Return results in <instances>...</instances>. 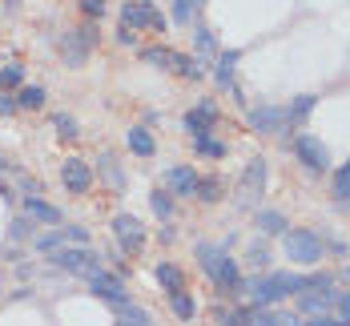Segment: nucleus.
Returning a JSON list of instances; mask_svg holds the SVG:
<instances>
[{
    "label": "nucleus",
    "mask_w": 350,
    "mask_h": 326,
    "mask_svg": "<svg viewBox=\"0 0 350 326\" xmlns=\"http://www.w3.org/2000/svg\"><path fill=\"white\" fill-rule=\"evenodd\" d=\"M193 254H198V266L210 274V282L217 290H226V294H234V290H238V282H242V270H238V262L221 250V246L198 242V246H193Z\"/></svg>",
    "instance_id": "obj_1"
},
{
    "label": "nucleus",
    "mask_w": 350,
    "mask_h": 326,
    "mask_svg": "<svg viewBox=\"0 0 350 326\" xmlns=\"http://www.w3.org/2000/svg\"><path fill=\"white\" fill-rule=\"evenodd\" d=\"M282 250H286L290 262H298V266H318L326 246H322V238L310 234V230H286L282 234Z\"/></svg>",
    "instance_id": "obj_2"
},
{
    "label": "nucleus",
    "mask_w": 350,
    "mask_h": 326,
    "mask_svg": "<svg viewBox=\"0 0 350 326\" xmlns=\"http://www.w3.org/2000/svg\"><path fill=\"white\" fill-rule=\"evenodd\" d=\"M49 262L57 266V270H65V274H89V270H97L101 266V254H93L89 246H61V250L49 254Z\"/></svg>",
    "instance_id": "obj_3"
},
{
    "label": "nucleus",
    "mask_w": 350,
    "mask_h": 326,
    "mask_svg": "<svg viewBox=\"0 0 350 326\" xmlns=\"http://www.w3.org/2000/svg\"><path fill=\"white\" fill-rule=\"evenodd\" d=\"M121 25L125 29H153V33H165V16L153 8V0H125L121 4Z\"/></svg>",
    "instance_id": "obj_4"
},
{
    "label": "nucleus",
    "mask_w": 350,
    "mask_h": 326,
    "mask_svg": "<svg viewBox=\"0 0 350 326\" xmlns=\"http://www.w3.org/2000/svg\"><path fill=\"white\" fill-rule=\"evenodd\" d=\"M89 278V290L97 294V298H105L109 306H125L129 302V290H125V282H121V274H109V270H89L85 274Z\"/></svg>",
    "instance_id": "obj_5"
},
{
    "label": "nucleus",
    "mask_w": 350,
    "mask_h": 326,
    "mask_svg": "<svg viewBox=\"0 0 350 326\" xmlns=\"http://www.w3.org/2000/svg\"><path fill=\"white\" fill-rule=\"evenodd\" d=\"M113 238H117V246L125 254H141V246H145V226L133 214H117L113 217Z\"/></svg>",
    "instance_id": "obj_6"
},
{
    "label": "nucleus",
    "mask_w": 350,
    "mask_h": 326,
    "mask_svg": "<svg viewBox=\"0 0 350 326\" xmlns=\"http://www.w3.org/2000/svg\"><path fill=\"white\" fill-rule=\"evenodd\" d=\"M61 181H65L69 193H89V185H93V169H89V161H85V157H65V165H61Z\"/></svg>",
    "instance_id": "obj_7"
},
{
    "label": "nucleus",
    "mask_w": 350,
    "mask_h": 326,
    "mask_svg": "<svg viewBox=\"0 0 350 326\" xmlns=\"http://www.w3.org/2000/svg\"><path fill=\"white\" fill-rule=\"evenodd\" d=\"M294 153H298V161H302L306 169H326V165H330V149L318 141V137H310V133H302V137L294 141Z\"/></svg>",
    "instance_id": "obj_8"
},
{
    "label": "nucleus",
    "mask_w": 350,
    "mask_h": 326,
    "mask_svg": "<svg viewBox=\"0 0 350 326\" xmlns=\"http://www.w3.org/2000/svg\"><path fill=\"white\" fill-rule=\"evenodd\" d=\"M238 290L245 294V302L250 306H274L278 302V290L270 286V278H262V274H254V278H242Z\"/></svg>",
    "instance_id": "obj_9"
},
{
    "label": "nucleus",
    "mask_w": 350,
    "mask_h": 326,
    "mask_svg": "<svg viewBox=\"0 0 350 326\" xmlns=\"http://www.w3.org/2000/svg\"><path fill=\"white\" fill-rule=\"evenodd\" d=\"M286 109L278 105H258L250 109V129H258V133H278V129H286Z\"/></svg>",
    "instance_id": "obj_10"
},
{
    "label": "nucleus",
    "mask_w": 350,
    "mask_h": 326,
    "mask_svg": "<svg viewBox=\"0 0 350 326\" xmlns=\"http://www.w3.org/2000/svg\"><path fill=\"white\" fill-rule=\"evenodd\" d=\"M165 189H170L174 198H193V193H198V174H193V165H174V169H165Z\"/></svg>",
    "instance_id": "obj_11"
},
{
    "label": "nucleus",
    "mask_w": 350,
    "mask_h": 326,
    "mask_svg": "<svg viewBox=\"0 0 350 326\" xmlns=\"http://www.w3.org/2000/svg\"><path fill=\"white\" fill-rule=\"evenodd\" d=\"M213 125H217V109H213V101H202L198 109L185 113V129H189L193 137H206Z\"/></svg>",
    "instance_id": "obj_12"
},
{
    "label": "nucleus",
    "mask_w": 350,
    "mask_h": 326,
    "mask_svg": "<svg viewBox=\"0 0 350 326\" xmlns=\"http://www.w3.org/2000/svg\"><path fill=\"white\" fill-rule=\"evenodd\" d=\"M266 278H270V286L278 290V298H286V294H302V290L310 286V274H290V270L266 274Z\"/></svg>",
    "instance_id": "obj_13"
},
{
    "label": "nucleus",
    "mask_w": 350,
    "mask_h": 326,
    "mask_svg": "<svg viewBox=\"0 0 350 326\" xmlns=\"http://www.w3.org/2000/svg\"><path fill=\"white\" fill-rule=\"evenodd\" d=\"M234 69H238V49L217 53V61H213V81H217V89H234Z\"/></svg>",
    "instance_id": "obj_14"
},
{
    "label": "nucleus",
    "mask_w": 350,
    "mask_h": 326,
    "mask_svg": "<svg viewBox=\"0 0 350 326\" xmlns=\"http://www.w3.org/2000/svg\"><path fill=\"white\" fill-rule=\"evenodd\" d=\"M89 53H93V49L77 36V29L61 36V57H65V65H72V69H77V65H85V57H89Z\"/></svg>",
    "instance_id": "obj_15"
},
{
    "label": "nucleus",
    "mask_w": 350,
    "mask_h": 326,
    "mask_svg": "<svg viewBox=\"0 0 350 326\" xmlns=\"http://www.w3.org/2000/svg\"><path fill=\"white\" fill-rule=\"evenodd\" d=\"M262 185H266V161H262V157H254V161L245 165V174H242V193H245V202H250L254 193H262Z\"/></svg>",
    "instance_id": "obj_16"
},
{
    "label": "nucleus",
    "mask_w": 350,
    "mask_h": 326,
    "mask_svg": "<svg viewBox=\"0 0 350 326\" xmlns=\"http://www.w3.org/2000/svg\"><path fill=\"white\" fill-rule=\"evenodd\" d=\"M25 214L40 221V226H61V210L57 206H49V202H40V198H25Z\"/></svg>",
    "instance_id": "obj_17"
},
{
    "label": "nucleus",
    "mask_w": 350,
    "mask_h": 326,
    "mask_svg": "<svg viewBox=\"0 0 350 326\" xmlns=\"http://www.w3.org/2000/svg\"><path fill=\"white\" fill-rule=\"evenodd\" d=\"M153 278H157V286H161V290H170V294H174V290H185V274L177 270L174 262H157Z\"/></svg>",
    "instance_id": "obj_18"
},
{
    "label": "nucleus",
    "mask_w": 350,
    "mask_h": 326,
    "mask_svg": "<svg viewBox=\"0 0 350 326\" xmlns=\"http://www.w3.org/2000/svg\"><path fill=\"white\" fill-rule=\"evenodd\" d=\"M170 310H174L181 323H193V318H198V302H193V294H185V290H174V294H170Z\"/></svg>",
    "instance_id": "obj_19"
},
{
    "label": "nucleus",
    "mask_w": 350,
    "mask_h": 326,
    "mask_svg": "<svg viewBox=\"0 0 350 326\" xmlns=\"http://www.w3.org/2000/svg\"><path fill=\"white\" fill-rule=\"evenodd\" d=\"M125 145H129V153H137V157H153V137H149V129H141V125H133L129 133H125Z\"/></svg>",
    "instance_id": "obj_20"
},
{
    "label": "nucleus",
    "mask_w": 350,
    "mask_h": 326,
    "mask_svg": "<svg viewBox=\"0 0 350 326\" xmlns=\"http://www.w3.org/2000/svg\"><path fill=\"white\" fill-rule=\"evenodd\" d=\"M258 230L262 234H270V238H278V234H286V217L278 214V210H258Z\"/></svg>",
    "instance_id": "obj_21"
},
{
    "label": "nucleus",
    "mask_w": 350,
    "mask_h": 326,
    "mask_svg": "<svg viewBox=\"0 0 350 326\" xmlns=\"http://www.w3.org/2000/svg\"><path fill=\"white\" fill-rule=\"evenodd\" d=\"M44 85H21V93H16V109H40L44 105Z\"/></svg>",
    "instance_id": "obj_22"
},
{
    "label": "nucleus",
    "mask_w": 350,
    "mask_h": 326,
    "mask_svg": "<svg viewBox=\"0 0 350 326\" xmlns=\"http://www.w3.org/2000/svg\"><path fill=\"white\" fill-rule=\"evenodd\" d=\"M193 40H198V61H206V57H217V40L206 25H198L193 29Z\"/></svg>",
    "instance_id": "obj_23"
},
{
    "label": "nucleus",
    "mask_w": 350,
    "mask_h": 326,
    "mask_svg": "<svg viewBox=\"0 0 350 326\" xmlns=\"http://www.w3.org/2000/svg\"><path fill=\"white\" fill-rule=\"evenodd\" d=\"M149 206H153L157 217H174V193H170V189H153V193H149Z\"/></svg>",
    "instance_id": "obj_24"
},
{
    "label": "nucleus",
    "mask_w": 350,
    "mask_h": 326,
    "mask_svg": "<svg viewBox=\"0 0 350 326\" xmlns=\"http://www.w3.org/2000/svg\"><path fill=\"white\" fill-rule=\"evenodd\" d=\"M174 69L185 77V81H198L202 77V61L198 57H185V53H174Z\"/></svg>",
    "instance_id": "obj_25"
},
{
    "label": "nucleus",
    "mask_w": 350,
    "mask_h": 326,
    "mask_svg": "<svg viewBox=\"0 0 350 326\" xmlns=\"http://www.w3.org/2000/svg\"><path fill=\"white\" fill-rule=\"evenodd\" d=\"M97 169L105 174V181L113 185V189H121V185H125V181H121V169H117V157H113V153H101V157H97Z\"/></svg>",
    "instance_id": "obj_26"
},
{
    "label": "nucleus",
    "mask_w": 350,
    "mask_h": 326,
    "mask_svg": "<svg viewBox=\"0 0 350 326\" xmlns=\"http://www.w3.org/2000/svg\"><path fill=\"white\" fill-rule=\"evenodd\" d=\"M198 12H202V0H174V21L177 25H193Z\"/></svg>",
    "instance_id": "obj_27"
},
{
    "label": "nucleus",
    "mask_w": 350,
    "mask_h": 326,
    "mask_svg": "<svg viewBox=\"0 0 350 326\" xmlns=\"http://www.w3.org/2000/svg\"><path fill=\"white\" fill-rule=\"evenodd\" d=\"M141 61H145V65H153V69H174V53H170V49H161V44H157V49H145V53H141Z\"/></svg>",
    "instance_id": "obj_28"
},
{
    "label": "nucleus",
    "mask_w": 350,
    "mask_h": 326,
    "mask_svg": "<svg viewBox=\"0 0 350 326\" xmlns=\"http://www.w3.org/2000/svg\"><path fill=\"white\" fill-rule=\"evenodd\" d=\"M33 246L40 254H53V250H61L65 246V230H53V234H40V238H33Z\"/></svg>",
    "instance_id": "obj_29"
},
{
    "label": "nucleus",
    "mask_w": 350,
    "mask_h": 326,
    "mask_svg": "<svg viewBox=\"0 0 350 326\" xmlns=\"http://www.w3.org/2000/svg\"><path fill=\"white\" fill-rule=\"evenodd\" d=\"M193 149H198L202 157H226V141H213L210 133H206V137H193Z\"/></svg>",
    "instance_id": "obj_30"
},
{
    "label": "nucleus",
    "mask_w": 350,
    "mask_h": 326,
    "mask_svg": "<svg viewBox=\"0 0 350 326\" xmlns=\"http://www.w3.org/2000/svg\"><path fill=\"white\" fill-rule=\"evenodd\" d=\"M33 217L29 214H21V217H12V226H8V238H12V242H25V238H29V234H33Z\"/></svg>",
    "instance_id": "obj_31"
},
{
    "label": "nucleus",
    "mask_w": 350,
    "mask_h": 326,
    "mask_svg": "<svg viewBox=\"0 0 350 326\" xmlns=\"http://www.w3.org/2000/svg\"><path fill=\"white\" fill-rule=\"evenodd\" d=\"M193 198H202V202H217L221 198V181L217 178H198V193Z\"/></svg>",
    "instance_id": "obj_32"
},
{
    "label": "nucleus",
    "mask_w": 350,
    "mask_h": 326,
    "mask_svg": "<svg viewBox=\"0 0 350 326\" xmlns=\"http://www.w3.org/2000/svg\"><path fill=\"white\" fill-rule=\"evenodd\" d=\"M334 202H350V161L334 174Z\"/></svg>",
    "instance_id": "obj_33"
},
{
    "label": "nucleus",
    "mask_w": 350,
    "mask_h": 326,
    "mask_svg": "<svg viewBox=\"0 0 350 326\" xmlns=\"http://www.w3.org/2000/svg\"><path fill=\"white\" fill-rule=\"evenodd\" d=\"M21 81H25V69L21 65H4L0 69V89H21Z\"/></svg>",
    "instance_id": "obj_34"
},
{
    "label": "nucleus",
    "mask_w": 350,
    "mask_h": 326,
    "mask_svg": "<svg viewBox=\"0 0 350 326\" xmlns=\"http://www.w3.org/2000/svg\"><path fill=\"white\" fill-rule=\"evenodd\" d=\"M245 258H250V266H254V270H266V266H270V250H266L262 242H250Z\"/></svg>",
    "instance_id": "obj_35"
},
{
    "label": "nucleus",
    "mask_w": 350,
    "mask_h": 326,
    "mask_svg": "<svg viewBox=\"0 0 350 326\" xmlns=\"http://www.w3.org/2000/svg\"><path fill=\"white\" fill-rule=\"evenodd\" d=\"M53 129H57L61 137H77V133H81V129H77V117H69V113H57V117H53Z\"/></svg>",
    "instance_id": "obj_36"
},
{
    "label": "nucleus",
    "mask_w": 350,
    "mask_h": 326,
    "mask_svg": "<svg viewBox=\"0 0 350 326\" xmlns=\"http://www.w3.org/2000/svg\"><path fill=\"white\" fill-rule=\"evenodd\" d=\"M310 109H314V97H310V93H306V97H298V101H294V105H290V113H286V117H290V121H302V117H306V113H310Z\"/></svg>",
    "instance_id": "obj_37"
},
{
    "label": "nucleus",
    "mask_w": 350,
    "mask_h": 326,
    "mask_svg": "<svg viewBox=\"0 0 350 326\" xmlns=\"http://www.w3.org/2000/svg\"><path fill=\"white\" fill-rule=\"evenodd\" d=\"M105 0H81V12H85V16H89V21H101V16H105Z\"/></svg>",
    "instance_id": "obj_38"
},
{
    "label": "nucleus",
    "mask_w": 350,
    "mask_h": 326,
    "mask_svg": "<svg viewBox=\"0 0 350 326\" xmlns=\"http://www.w3.org/2000/svg\"><path fill=\"white\" fill-rule=\"evenodd\" d=\"M65 242H72V246H89V230H85V226H65Z\"/></svg>",
    "instance_id": "obj_39"
},
{
    "label": "nucleus",
    "mask_w": 350,
    "mask_h": 326,
    "mask_svg": "<svg viewBox=\"0 0 350 326\" xmlns=\"http://www.w3.org/2000/svg\"><path fill=\"white\" fill-rule=\"evenodd\" d=\"M217 323L221 326H245V310H221Z\"/></svg>",
    "instance_id": "obj_40"
},
{
    "label": "nucleus",
    "mask_w": 350,
    "mask_h": 326,
    "mask_svg": "<svg viewBox=\"0 0 350 326\" xmlns=\"http://www.w3.org/2000/svg\"><path fill=\"white\" fill-rule=\"evenodd\" d=\"M21 189H25V198H40V193H44L40 178H25V181H21Z\"/></svg>",
    "instance_id": "obj_41"
},
{
    "label": "nucleus",
    "mask_w": 350,
    "mask_h": 326,
    "mask_svg": "<svg viewBox=\"0 0 350 326\" xmlns=\"http://www.w3.org/2000/svg\"><path fill=\"white\" fill-rule=\"evenodd\" d=\"M77 36L93 49V44H97V25H93V21H89V25H81V29H77Z\"/></svg>",
    "instance_id": "obj_42"
},
{
    "label": "nucleus",
    "mask_w": 350,
    "mask_h": 326,
    "mask_svg": "<svg viewBox=\"0 0 350 326\" xmlns=\"http://www.w3.org/2000/svg\"><path fill=\"white\" fill-rule=\"evenodd\" d=\"M302 326H342V323H338L334 314H310V318H306Z\"/></svg>",
    "instance_id": "obj_43"
},
{
    "label": "nucleus",
    "mask_w": 350,
    "mask_h": 326,
    "mask_svg": "<svg viewBox=\"0 0 350 326\" xmlns=\"http://www.w3.org/2000/svg\"><path fill=\"white\" fill-rule=\"evenodd\" d=\"M16 113V97H8L4 89H0V117H12Z\"/></svg>",
    "instance_id": "obj_44"
},
{
    "label": "nucleus",
    "mask_w": 350,
    "mask_h": 326,
    "mask_svg": "<svg viewBox=\"0 0 350 326\" xmlns=\"http://www.w3.org/2000/svg\"><path fill=\"white\" fill-rule=\"evenodd\" d=\"M270 326H302V318H298V314H278V310H274V323Z\"/></svg>",
    "instance_id": "obj_45"
},
{
    "label": "nucleus",
    "mask_w": 350,
    "mask_h": 326,
    "mask_svg": "<svg viewBox=\"0 0 350 326\" xmlns=\"http://www.w3.org/2000/svg\"><path fill=\"white\" fill-rule=\"evenodd\" d=\"M117 40H121V44H137V33H133V29H125V25H121V33H117Z\"/></svg>",
    "instance_id": "obj_46"
},
{
    "label": "nucleus",
    "mask_w": 350,
    "mask_h": 326,
    "mask_svg": "<svg viewBox=\"0 0 350 326\" xmlns=\"http://www.w3.org/2000/svg\"><path fill=\"white\" fill-rule=\"evenodd\" d=\"M113 326H153V323H149V318H145V323H133V318H121V314H117V323Z\"/></svg>",
    "instance_id": "obj_47"
}]
</instances>
